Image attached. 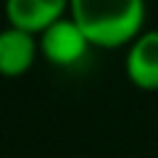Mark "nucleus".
I'll list each match as a JSON object with an SVG mask.
<instances>
[{"mask_svg": "<svg viewBox=\"0 0 158 158\" xmlns=\"http://www.w3.org/2000/svg\"><path fill=\"white\" fill-rule=\"evenodd\" d=\"M37 40H40V56L58 69H71L82 63L87 53L92 50L90 40L85 37V32L79 29V24L71 16H63L61 21L48 27Z\"/></svg>", "mask_w": 158, "mask_h": 158, "instance_id": "f03ea898", "label": "nucleus"}, {"mask_svg": "<svg viewBox=\"0 0 158 158\" xmlns=\"http://www.w3.org/2000/svg\"><path fill=\"white\" fill-rule=\"evenodd\" d=\"M124 74L132 87L158 92V29H145L127 45Z\"/></svg>", "mask_w": 158, "mask_h": 158, "instance_id": "7ed1b4c3", "label": "nucleus"}, {"mask_svg": "<svg viewBox=\"0 0 158 158\" xmlns=\"http://www.w3.org/2000/svg\"><path fill=\"white\" fill-rule=\"evenodd\" d=\"M40 56L37 34L6 27L0 34V74L6 79H19L32 71Z\"/></svg>", "mask_w": 158, "mask_h": 158, "instance_id": "39448f33", "label": "nucleus"}, {"mask_svg": "<svg viewBox=\"0 0 158 158\" xmlns=\"http://www.w3.org/2000/svg\"><path fill=\"white\" fill-rule=\"evenodd\" d=\"M69 16L79 24L92 48L118 50L145 32V0H71Z\"/></svg>", "mask_w": 158, "mask_h": 158, "instance_id": "f257e3e1", "label": "nucleus"}, {"mask_svg": "<svg viewBox=\"0 0 158 158\" xmlns=\"http://www.w3.org/2000/svg\"><path fill=\"white\" fill-rule=\"evenodd\" d=\"M71 0H6L8 27L29 34H42L48 27L69 16Z\"/></svg>", "mask_w": 158, "mask_h": 158, "instance_id": "20e7f679", "label": "nucleus"}]
</instances>
